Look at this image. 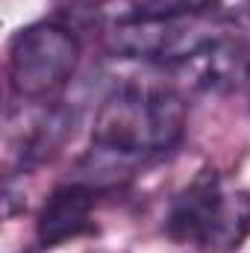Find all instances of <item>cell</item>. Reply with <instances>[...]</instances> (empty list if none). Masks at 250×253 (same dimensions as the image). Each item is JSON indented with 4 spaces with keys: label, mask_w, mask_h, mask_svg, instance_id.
Instances as JSON below:
<instances>
[{
    "label": "cell",
    "mask_w": 250,
    "mask_h": 253,
    "mask_svg": "<svg viewBox=\"0 0 250 253\" xmlns=\"http://www.w3.org/2000/svg\"><path fill=\"white\" fill-rule=\"evenodd\" d=\"M218 24H224L227 30H239V27H250V0H212L206 6Z\"/></svg>",
    "instance_id": "cell-9"
},
{
    "label": "cell",
    "mask_w": 250,
    "mask_h": 253,
    "mask_svg": "<svg viewBox=\"0 0 250 253\" xmlns=\"http://www.w3.org/2000/svg\"><path fill=\"white\" fill-rule=\"evenodd\" d=\"M227 36V27L203 9L177 18H153V21H129L103 30V47L118 59H141L165 68H177L200 53L206 44Z\"/></svg>",
    "instance_id": "cell-3"
},
{
    "label": "cell",
    "mask_w": 250,
    "mask_h": 253,
    "mask_svg": "<svg viewBox=\"0 0 250 253\" xmlns=\"http://www.w3.org/2000/svg\"><path fill=\"white\" fill-rule=\"evenodd\" d=\"M165 233L203 253L236 251L250 236V191L227 189L215 171H203L174 197Z\"/></svg>",
    "instance_id": "cell-2"
},
{
    "label": "cell",
    "mask_w": 250,
    "mask_h": 253,
    "mask_svg": "<svg viewBox=\"0 0 250 253\" xmlns=\"http://www.w3.org/2000/svg\"><path fill=\"white\" fill-rule=\"evenodd\" d=\"M174 71L186 77L191 88L227 91L250 80V47L230 36H221L218 42L206 44L200 53H194L188 62L177 65Z\"/></svg>",
    "instance_id": "cell-7"
},
{
    "label": "cell",
    "mask_w": 250,
    "mask_h": 253,
    "mask_svg": "<svg viewBox=\"0 0 250 253\" xmlns=\"http://www.w3.org/2000/svg\"><path fill=\"white\" fill-rule=\"evenodd\" d=\"M91 209H94V191L83 183H68L53 191L36 221V242L39 248L50 251L59 248L71 239H80L85 233L94 230L91 221Z\"/></svg>",
    "instance_id": "cell-6"
},
{
    "label": "cell",
    "mask_w": 250,
    "mask_h": 253,
    "mask_svg": "<svg viewBox=\"0 0 250 253\" xmlns=\"http://www.w3.org/2000/svg\"><path fill=\"white\" fill-rule=\"evenodd\" d=\"M248 85H250V80H248Z\"/></svg>",
    "instance_id": "cell-10"
},
{
    "label": "cell",
    "mask_w": 250,
    "mask_h": 253,
    "mask_svg": "<svg viewBox=\"0 0 250 253\" xmlns=\"http://www.w3.org/2000/svg\"><path fill=\"white\" fill-rule=\"evenodd\" d=\"M80 39L62 24H30L9 47V85L21 100H44L59 91L80 65Z\"/></svg>",
    "instance_id": "cell-4"
},
{
    "label": "cell",
    "mask_w": 250,
    "mask_h": 253,
    "mask_svg": "<svg viewBox=\"0 0 250 253\" xmlns=\"http://www.w3.org/2000/svg\"><path fill=\"white\" fill-rule=\"evenodd\" d=\"M186 100L165 85H121L97 109L91 141L94 147L129 159L168 153L186 132Z\"/></svg>",
    "instance_id": "cell-1"
},
{
    "label": "cell",
    "mask_w": 250,
    "mask_h": 253,
    "mask_svg": "<svg viewBox=\"0 0 250 253\" xmlns=\"http://www.w3.org/2000/svg\"><path fill=\"white\" fill-rule=\"evenodd\" d=\"M209 3L212 0H94L88 12L106 30L129 21H153V18H177V15L203 12Z\"/></svg>",
    "instance_id": "cell-8"
},
{
    "label": "cell",
    "mask_w": 250,
    "mask_h": 253,
    "mask_svg": "<svg viewBox=\"0 0 250 253\" xmlns=\"http://www.w3.org/2000/svg\"><path fill=\"white\" fill-rule=\"evenodd\" d=\"M36 100H24V109L9 112L6 147L15 156L18 168H36L47 162L74 129V118L62 106H33Z\"/></svg>",
    "instance_id": "cell-5"
}]
</instances>
